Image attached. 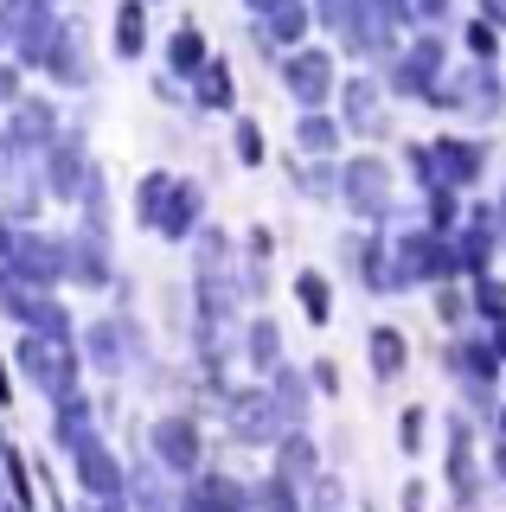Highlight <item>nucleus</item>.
Returning <instances> with one entry per match:
<instances>
[{"label": "nucleus", "mask_w": 506, "mask_h": 512, "mask_svg": "<svg viewBox=\"0 0 506 512\" xmlns=\"http://www.w3.org/2000/svg\"><path fill=\"white\" fill-rule=\"evenodd\" d=\"M154 448H161V461H167L173 474H186L199 461V429L186 423V416H167V423L154 429Z\"/></svg>", "instance_id": "f257e3e1"}, {"label": "nucleus", "mask_w": 506, "mask_h": 512, "mask_svg": "<svg viewBox=\"0 0 506 512\" xmlns=\"http://www.w3.org/2000/svg\"><path fill=\"white\" fill-rule=\"evenodd\" d=\"M77 480H84L90 493H122V474H116V461H109L97 442H77Z\"/></svg>", "instance_id": "f03ea898"}, {"label": "nucleus", "mask_w": 506, "mask_h": 512, "mask_svg": "<svg viewBox=\"0 0 506 512\" xmlns=\"http://www.w3.org/2000/svg\"><path fill=\"white\" fill-rule=\"evenodd\" d=\"M244 500L250 506H257V512H302V500H295V487H289V480H270V487H257V493H244Z\"/></svg>", "instance_id": "7ed1b4c3"}, {"label": "nucleus", "mask_w": 506, "mask_h": 512, "mask_svg": "<svg viewBox=\"0 0 506 512\" xmlns=\"http://www.w3.org/2000/svg\"><path fill=\"white\" fill-rule=\"evenodd\" d=\"M372 365H378V378H391V372L404 365V340H398L391 327H378V333H372Z\"/></svg>", "instance_id": "20e7f679"}, {"label": "nucleus", "mask_w": 506, "mask_h": 512, "mask_svg": "<svg viewBox=\"0 0 506 512\" xmlns=\"http://www.w3.org/2000/svg\"><path fill=\"white\" fill-rule=\"evenodd\" d=\"M276 429V416L263 410V397H244V410H237V436H250V442H263Z\"/></svg>", "instance_id": "39448f33"}, {"label": "nucleus", "mask_w": 506, "mask_h": 512, "mask_svg": "<svg viewBox=\"0 0 506 512\" xmlns=\"http://www.w3.org/2000/svg\"><path fill=\"white\" fill-rule=\"evenodd\" d=\"M308 474H314V448H308L302 436H295V442H282V480L295 487V480H308Z\"/></svg>", "instance_id": "423d86ee"}, {"label": "nucleus", "mask_w": 506, "mask_h": 512, "mask_svg": "<svg viewBox=\"0 0 506 512\" xmlns=\"http://www.w3.org/2000/svg\"><path fill=\"white\" fill-rule=\"evenodd\" d=\"M135 506H141V512H173L161 474H135Z\"/></svg>", "instance_id": "0eeeda50"}, {"label": "nucleus", "mask_w": 506, "mask_h": 512, "mask_svg": "<svg viewBox=\"0 0 506 512\" xmlns=\"http://www.w3.org/2000/svg\"><path fill=\"white\" fill-rule=\"evenodd\" d=\"M250 359H257V365H276V327H270V320H257V327H250Z\"/></svg>", "instance_id": "6e6552de"}, {"label": "nucleus", "mask_w": 506, "mask_h": 512, "mask_svg": "<svg viewBox=\"0 0 506 512\" xmlns=\"http://www.w3.org/2000/svg\"><path fill=\"white\" fill-rule=\"evenodd\" d=\"M314 512H346L340 480H314Z\"/></svg>", "instance_id": "1a4fd4ad"}, {"label": "nucleus", "mask_w": 506, "mask_h": 512, "mask_svg": "<svg viewBox=\"0 0 506 512\" xmlns=\"http://www.w3.org/2000/svg\"><path fill=\"white\" fill-rule=\"evenodd\" d=\"M302 301H308V320H327V288H321V276H302Z\"/></svg>", "instance_id": "9d476101"}, {"label": "nucleus", "mask_w": 506, "mask_h": 512, "mask_svg": "<svg viewBox=\"0 0 506 512\" xmlns=\"http://www.w3.org/2000/svg\"><path fill=\"white\" fill-rule=\"evenodd\" d=\"M180 512H205V500H186V506H180Z\"/></svg>", "instance_id": "9b49d317"}, {"label": "nucleus", "mask_w": 506, "mask_h": 512, "mask_svg": "<svg viewBox=\"0 0 506 512\" xmlns=\"http://www.w3.org/2000/svg\"><path fill=\"white\" fill-rule=\"evenodd\" d=\"M494 468H500V480H506V448H500V461H494Z\"/></svg>", "instance_id": "f8f14e48"}]
</instances>
